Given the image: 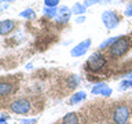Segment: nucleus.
I'll return each instance as SVG.
<instances>
[{"label": "nucleus", "instance_id": "1", "mask_svg": "<svg viewBox=\"0 0 132 124\" xmlns=\"http://www.w3.org/2000/svg\"><path fill=\"white\" fill-rule=\"evenodd\" d=\"M128 48H129V40L127 37H118L110 47L109 52L113 57H121L128 51Z\"/></svg>", "mask_w": 132, "mask_h": 124}, {"label": "nucleus", "instance_id": "2", "mask_svg": "<svg viewBox=\"0 0 132 124\" xmlns=\"http://www.w3.org/2000/svg\"><path fill=\"white\" fill-rule=\"evenodd\" d=\"M106 65V58L102 55V54H98V52H95L92 54L89 58H88V61H87V66H88V69L91 70H101L103 66Z\"/></svg>", "mask_w": 132, "mask_h": 124}, {"label": "nucleus", "instance_id": "3", "mask_svg": "<svg viewBox=\"0 0 132 124\" xmlns=\"http://www.w3.org/2000/svg\"><path fill=\"white\" fill-rule=\"evenodd\" d=\"M11 110L15 112V113L26 114L30 110V102L28 99H16L15 102L11 103Z\"/></svg>", "mask_w": 132, "mask_h": 124}, {"label": "nucleus", "instance_id": "4", "mask_svg": "<svg viewBox=\"0 0 132 124\" xmlns=\"http://www.w3.org/2000/svg\"><path fill=\"white\" fill-rule=\"evenodd\" d=\"M128 117H129V110L125 106H120L114 110V121L116 124H125Z\"/></svg>", "mask_w": 132, "mask_h": 124}, {"label": "nucleus", "instance_id": "5", "mask_svg": "<svg viewBox=\"0 0 132 124\" xmlns=\"http://www.w3.org/2000/svg\"><path fill=\"white\" fill-rule=\"evenodd\" d=\"M102 19H103V22H105L106 28H110L111 29V28H114V26H117V25H118V18H117V15H116L113 11L103 12Z\"/></svg>", "mask_w": 132, "mask_h": 124}, {"label": "nucleus", "instance_id": "6", "mask_svg": "<svg viewBox=\"0 0 132 124\" xmlns=\"http://www.w3.org/2000/svg\"><path fill=\"white\" fill-rule=\"evenodd\" d=\"M89 44H91V40L88 39V40H84L82 43H80V44H77L76 47H74L73 50H72V55L73 57H80V55H82V54H85V51L88 50V47H89Z\"/></svg>", "mask_w": 132, "mask_h": 124}, {"label": "nucleus", "instance_id": "7", "mask_svg": "<svg viewBox=\"0 0 132 124\" xmlns=\"http://www.w3.org/2000/svg\"><path fill=\"white\" fill-rule=\"evenodd\" d=\"M12 29H14V22L10 19H6V21H2L0 22V35H7L10 33Z\"/></svg>", "mask_w": 132, "mask_h": 124}, {"label": "nucleus", "instance_id": "8", "mask_svg": "<svg viewBox=\"0 0 132 124\" xmlns=\"http://www.w3.org/2000/svg\"><path fill=\"white\" fill-rule=\"evenodd\" d=\"M69 17H70L69 8H66V7L59 8V11H58V15H56V18H58V21H59V22H66V21L69 19Z\"/></svg>", "mask_w": 132, "mask_h": 124}, {"label": "nucleus", "instance_id": "9", "mask_svg": "<svg viewBox=\"0 0 132 124\" xmlns=\"http://www.w3.org/2000/svg\"><path fill=\"white\" fill-rule=\"evenodd\" d=\"M62 124H78V116L76 113H68L62 119Z\"/></svg>", "mask_w": 132, "mask_h": 124}, {"label": "nucleus", "instance_id": "10", "mask_svg": "<svg viewBox=\"0 0 132 124\" xmlns=\"http://www.w3.org/2000/svg\"><path fill=\"white\" fill-rule=\"evenodd\" d=\"M12 91V86L8 84V83H0V97L3 95H7Z\"/></svg>", "mask_w": 132, "mask_h": 124}, {"label": "nucleus", "instance_id": "11", "mask_svg": "<svg viewBox=\"0 0 132 124\" xmlns=\"http://www.w3.org/2000/svg\"><path fill=\"white\" fill-rule=\"evenodd\" d=\"M45 6L47 7H55L58 3H59V0H44Z\"/></svg>", "mask_w": 132, "mask_h": 124}, {"label": "nucleus", "instance_id": "12", "mask_svg": "<svg viewBox=\"0 0 132 124\" xmlns=\"http://www.w3.org/2000/svg\"><path fill=\"white\" fill-rule=\"evenodd\" d=\"M21 17H35V12L32 10H26L25 12H21Z\"/></svg>", "mask_w": 132, "mask_h": 124}, {"label": "nucleus", "instance_id": "13", "mask_svg": "<svg viewBox=\"0 0 132 124\" xmlns=\"http://www.w3.org/2000/svg\"><path fill=\"white\" fill-rule=\"evenodd\" d=\"M74 12H78V14H80V12H84V7L82 6H80V4H76V6H74Z\"/></svg>", "mask_w": 132, "mask_h": 124}, {"label": "nucleus", "instance_id": "14", "mask_svg": "<svg viewBox=\"0 0 132 124\" xmlns=\"http://www.w3.org/2000/svg\"><path fill=\"white\" fill-rule=\"evenodd\" d=\"M45 14L50 15V17H52V15H55V10H52V8H47V10H45Z\"/></svg>", "mask_w": 132, "mask_h": 124}, {"label": "nucleus", "instance_id": "15", "mask_svg": "<svg viewBox=\"0 0 132 124\" xmlns=\"http://www.w3.org/2000/svg\"><path fill=\"white\" fill-rule=\"evenodd\" d=\"M98 0H87V4H94V3H96Z\"/></svg>", "mask_w": 132, "mask_h": 124}, {"label": "nucleus", "instance_id": "16", "mask_svg": "<svg viewBox=\"0 0 132 124\" xmlns=\"http://www.w3.org/2000/svg\"><path fill=\"white\" fill-rule=\"evenodd\" d=\"M0 2H3V0H0Z\"/></svg>", "mask_w": 132, "mask_h": 124}]
</instances>
